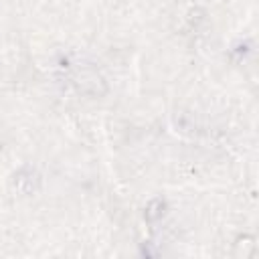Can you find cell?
Returning <instances> with one entry per match:
<instances>
[{
	"label": "cell",
	"mask_w": 259,
	"mask_h": 259,
	"mask_svg": "<svg viewBox=\"0 0 259 259\" xmlns=\"http://www.w3.org/2000/svg\"><path fill=\"white\" fill-rule=\"evenodd\" d=\"M255 249H257V239L253 235H247V233L239 235L235 239V243H233V255L235 257H243V259L253 257Z\"/></svg>",
	"instance_id": "6da1fadb"
},
{
	"label": "cell",
	"mask_w": 259,
	"mask_h": 259,
	"mask_svg": "<svg viewBox=\"0 0 259 259\" xmlns=\"http://www.w3.org/2000/svg\"><path fill=\"white\" fill-rule=\"evenodd\" d=\"M164 208H166V202H164L162 198H154V200H150V202H148V206H146V210H144V217H146V221L154 223V221L162 219V214H164Z\"/></svg>",
	"instance_id": "7a4b0ae2"
},
{
	"label": "cell",
	"mask_w": 259,
	"mask_h": 259,
	"mask_svg": "<svg viewBox=\"0 0 259 259\" xmlns=\"http://www.w3.org/2000/svg\"><path fill=\"white\" fill-rule=\"evenodd\" d=\"M0 152H2V142H0Z\"/></svg>",
	"instance_id": "3957f363"
}]
</instances>
